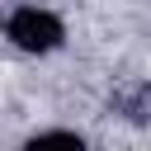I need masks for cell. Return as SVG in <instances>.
Wrapping results in <instances>:
<instances>
[{
  "instance_id": "obj_2",
  "label": "cell",
  "mask_w": 151,
  "mask_h": 151,
  "mask_svg": "<svg viewBox=\"0 0 151 151\" xmlns=\"http://www.w3.org/2000/svg\"><path fill=\"white\" fill-rule=\"evenodd\" d=\"M24 151H85V142L76 132H38L24 142Z\"/></svg>"
},
{
  "instance_id": "obj_1",
  "label": "cell",
  "mask_w": 151,
  "mask_h": 151,
  "mask_svg": "<svg viewBox=\"0 0 151 151\" xmlns=\"http://www.w3.org/2000/svg\"><path fill=\"white\" fill-rule=\"evenodd\" d=\"M5 33H9V42L24 47V52H52V47H61V38H66L61 19H57L52 9H38V5L14 9V14L5 19Z\"/></svg>"
},
{
  "instance_id": "obj_3",
  "label": "cell",
  "mask_w": 151,
  "mask_h": 151,
  "mask_svg": "<svg viewBox=\"0 0 151 151\" xmlns=\"http://www.w3.org/2000/svg\"><path fill=\"white\" fill-rule=\"evenodd\" d=\"M118 109H123L132 123H146V118H151V85H137L127 99H118Z\"/></svg>"
}]
</instances>
